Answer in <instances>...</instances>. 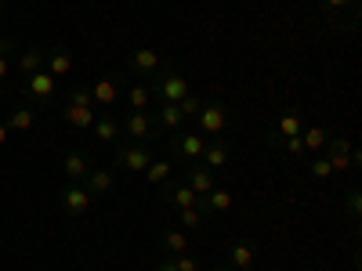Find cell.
I'll return each instance as SVG.
<instances>
[{"mask_svg":"<svg viewBox=\"0 0 362 271\" xmlns=\"http://www.w3.org/2000/svg\"><path fill=\"white\" fill-rule=\"evenodd\" d=\"M228 119H232V112H228L225 102H203L199 112H196V124H199L203 138H221L225 127H228Z\"/></svg>","mask_w":362,"mask_h":271,"instance_id":"8992f818","label":"cell"},{"mask_svg":"<svg viewBox=\"0 0 362 271\" xmlns=\"http://www.w3.org/2000/svg\"><path fill=\"white\" fill-rule=\"evenodd\" d=\"M344 206H348V217L358 221V214H362V195H358V188H348V192H344Z\"/></svg>","mask_w":362,"mask_h":271,"instance_id":"d6a6232c","label":"cell"},{"mask_svg":"<svg viewBox=\"0 0 362 271\" xmlns=\"http://www.w3.org/2000/svg\"><path fill=\"white\" fill-rule=\"evenodd\" d=\"M156 124H160V131H163V134H174V131L185 127V116H181V109H177V105H160Z\"/></svg>","mask_w":362,"mask_h":271,"instance_id":"484cf974","label":"cell"},{"mask_svg":"<svg viewBox=\"0 0 362 271\" xmlns=\"http://www.w3.org/2000/svg\"><path fill=\"white\" fill-rule=\"evenodd\" d=\"M308 174H312V181H326V177H334V167L326 163V156H312Z\"/></svg>","mask_w":362,"mask_h":271,"instance_id":"1f68e13d","label":"cell"},{"mask_svg":"<svg viewBox=\"0 0 362 271\" xmlns=\"http://www.w3.org/2000/svg\"><path fill=\"white\" fill-rule=\"evenodd\" d=\"M160 203L170 210V214H174V210H185V206H196L199 203V195L185 185V181H163V185H160Z\"/></svg>","mask_w":362,"mask_h":271,"instance_id":"7c38bea8","label":"cell"},{"mask_svg":"<svg viewBox=\"0 0 362 271\" xmlns=\"http://www.w3.org/2000/svg\"><path fill=\"white\" fill-rule=\"evenodd\" d=\"M185 185H189L196 195H206L210 188H218V174L210 170V167H203V163H189V170H185Z\"/></svg>","mask_w":362,"mask_h":271,"instance_id":"ac0fdd59","label":"cell"},{"mask_svg":"<svg viewBox=\"0 0 362 271\" xmlns=\"http://www.w3.org/2000/svg\"><path fill=\"white\" fill-rule=\"evenodd\" d=\"M44 69H47L54 80H66V76L76 69V58H73V51H69V47L54 44V47H47V62H44Z\"/></svg>","mask_w":362,"mask_h":271,"instance_id":"9a60e30c","label":"cell"},{"mask_svg":"<svg viewBox=\"0 0 362 271\" xmlns=\"http://www.w3.org/2000/svg\"><path fill=\"white\" fill-rule=\"evenodd\" d=\"M83 188L90 192V195H109L112 188H116V174L112 170H105V167H90V174L83 177Z\"/></svg>","mask_w":362,"mask_h":271,"instance_id":"44dd1931","label":"cell"},{"mask_svg":"<svg viewBox=\"0 0 362 271\" xmlns=\"http://www.w3.org/2000/svg\"><path fill=\"white\" fill-rule=\"evenodd\" d=\"M254 260H257V243L254 239H239V243H232L228 257H225V264H232L235 271H254Z\"/></svg>","mask_w":362,"mask_h":271,"instance_id":"e0dca14e","label":"cell"},{"mask_svg":"<svg viewBox=\"0 0 362 271\" xmlns=\"http://www.w3.org/2000/svg\"><path fill=\"white\" fill-rule=\"evenodd\" d=\"M153 271H177V264H174V257H160Z\"/></svg>","mask_w":362,"mask_h":271,"instance_id":"d590c367","label":"cell"},{"mask_svg":"<svg viewBox=\"0 0 362 271\" xmlns=\"http://www.w3.org/2000/svg\"><path fill=\"white\" fill-rule=\"evenodd\" d=\"M58 203H62L66 217L80 221V217H87V214H90V203H95V195H90V192L83 188V181H66V188L58 192Z\"/></svg>","mask_w":362,"mask_h":271,"instance_id":"ba28073f","label":"cell"},{"mask_svg":"<svg viewBox=\"0 0 362 271\" xmlns=\"http://www.w3.org/2000/svg\"><path fill=\"white\" fill-rule=\"evenodd\" d=\"M196 206L206 214V221L214 217V214H228V210H232V192L228 188H210L206 195H199Z\"/></svg>","mask_w":362,"mask_h":271,"instance_id":"d6986e66","label":"cell"},{"mask_svg":"<svg viewBox=\"0 0 362 271\" xmlns=\"http://www.w3.org/2000/svg\"><path fill=\"white\" fill-rule=\"evenodd\" d=\"M160 69H163V62H160V54L153 47H134L127 54V73H134L138 80H153Z\"/></svg>","mask_w":362,"mask_h":271,"instance_id":"4fadbf2b","label":"cell"},{"mask_svg":"<svg viewBox=\"0 0 362 271\" xmlns=\"http://www.w3.org/2000/svg\"><path fill=\"white\" fill-rule=\"evenodd\" d=\"M87 87H90V98H95V109L102 112V109H112V105L119 102L124 80H119L116 73H109V76H98L95 83H87Z\"/></svg>","mask_w":362,"mask_h":271,"instance_id":"8fae6325","label":"cell"},{"mask_svg":"<svg viewBox=\"0 0 362 271\" xmlns=\"http://www.w3.org/2000/svg\"><path fill=\"white\" fill-rule=\"evenodd\" d=\"M90 134H95L98 145H116V141H124V131H119V119L105 109L95 116V124H90Z\"/></svg>","mask_w":362,"mask_h":271,"instance_id":"2e32d148","label":"cell"},{"mask_svg":"<svg viewBox=\"0 0 362 271\" xmlns=\"http://www.w3.org/2000/svg\"><path fill=\"white\" fill-rule=\"evenodd\" d=\"M228 156H232V148H228L225 138H206V148H203V159H199V163L218 174V170L228 163Z\"/></svg>","mask_w":362,"mask_h":271,"instance_id":"ffe728a7","label":"cell"},{"mask_svg":"<svg viewBox=\"0 0 362 271\" xmlns=\"http://www.w3.org/2000/svg\"><path fill=\"white\" fill-rule=\"evenodd\" d=\"M62 170H66V181H83L90 174V156L80 152V148H69L62 156Z\"/></svg>","mask_w":362,"mask_h":271,"instance_id":"7402d4cb","label":"cell"},{"mask_svg":"<svg viewBox=\"0 0 362 271\" xmlns=\"http://www.w3.org/2000/svg\"><path fill=\"white\" fill-rule=\"evenodd\" d=\"M15 51H18V44H15V40L0 37V90H4V80L11 76V66H15Z\"/></svg>","mask_w":362,"mask_h":271,"instance_id":"83f0119b","label":"cell"},{"mask_svg":"<svg viewBox=\"0 0 362 271\" xmlns=\"http://www.w3.org/2000/svg\"><path fill=\"white\" fill-rule=\"evenodd\" d=\"M148 95H153L160 105H177L185 95H192L189 90V80L181 76L177 69H170V66H163L153 80H148Z\"/></svg>","mask_w":362,"mask_h":271,"instance_id":"7a4b0ae2","label":"cell"},{"mask_svg":"<svg viewBox=\"0 0 362 271\" xmlns=\"http://www.w3.org/2000/svg\"><path fill=\"white\" fill-rule=\"evenodd\" d=\"M4 124L11 134H25V131H33L37 127V109H29V105H18L4 116Z\"/></svg>","mask_w":362,"mask_h":271,"instance_id":"cb8c5ba5","label":"cell"},{"mask_svg":"<svg viewBox=\"0 0 362 271\" xmlns=\"http://www.w3.org/2000/svg\"><path fill=\"white\" fill-rule=\"evenodd\" d=\"M199 105H203V102H199L196 95H185V98H181V102H177V109H181V116H185V119H196V112H199Z\"/></svg>","mask_w":362,"mask_h":271,"instance_id":"836d02e7","label":"cell"},{"mask_svg":"<svg viewBox=\"0 0 362 271\" xmlns=\"http://www.w3.org/2000/svg\"><path fill=\"white\" fill-rule=\"evenodd\" d=\"M4 4H8V0H0V8H4Z\"/></svg>","mask_w":362,"mask_h":271,"instance_id":"f35d334b","label":"cell"},{"mask_svg":"<svg viewBox=\"0 0 362 271\" xmlns=\"http://www.w3.org/2000/svg\"><path fill=\"white\" fill-rule=\"evenodd\" d=\"M214 271H235V267H232V264H218Z\"/></svg>","mask_w":362,"mask_h":271,"instance_id":"74e56055","label":"cell"},{"mask_svg":"<svg viewBox=\"0 0 362 271\" xmlns=\"http://www.w3.org/2000/svg\"><path fill=\"white\" fill-rule=\"evenodd\" d=\"M22 90H25L29 105H37V109H51V105H54V76H51L47 69L25 76V80H22Z\"/></svg>","mask_w":362,"mask_h":271,"instance_id":"30bf717a","label":"cell"},{"mask_svg":"<svg viewBox=\"0 0 362 271\" xmlns=\"http://www.w3.org/2000/svg\"><path fill=\"white\" fill-rule=\"evenodd\" d=\"M322 15L334 29H344V33H355L358 29V15H362V0H319Z\"/></svg>","mask_w":362,"mask_h":271,"instance_id":"277c9868","label":"cell"},{"mask_svg":"<svg viewBox=\"0 0 362 271\" xmlns=\"http://www.w3.org/2000/svg\"><path fill=\"white\" fill-rule=\"evenodd\" d=\"M44 62H47V47H44V44H29L25 51H15V66H11V69L25 80V76L40 73Z\"/></svg>","mask_w":362,"mask_h":271,"instance_id":"5bb4252c","label":"cell"},{"mask_svg":"<svg viewBox=\"0 0 362 271\" xmlns=\"http://www.w3.org/2000/svg\"><path fill=\"white\" fill-rule=\"evenodd\" d=\"M174 264H177V271H199V260H196V257H189V253L174 257Z\"/></svg>","mask_w":362,"mask_h":271,"instance_id":"e575fe53","label":"cell"},{"mask_svg":"<svg viewBox=\"0 0 362 271\" xmlns=\"http://www.w3.org/2000/svg\"><path fill=\"white\" fill-rule=\"evenodd\" d=\"M116 167L127 174H145V167L153 163V148L138 145V141H116Z\"/></svg>","mask_w":362,"mask_h":271,"instance_id":"52a82bcc","label":"cell"},{"mask_svg":"<svg viewBox=\"0 0 362 271\" xmlns=\"http://www.w3.org/2000/svg\"><path fill=\"white\" fill-rule=\"evenodd\" d=\"M156 246L163 250V257H181V253H189V239H185V231H177V228H163L160 239H156Z\"/></svg>","mask_w":362,"mask_h":271,"instance_id":"603a6c76","label":"cell"},{"mask_svg":"<svg viewBox=\"0 0 362 271\" xmlns=\"http://www.w3.org/2000/svg\"><path fill=\"white\" fill-rule=\"evenodd\" d=\"M95 116H98V109H95V98H90V87L87 83H76L69 90V102L62 105V119H66L73 131L87 134L90 124H95Z\"/></svg>","mask_w":362,"mask_h":271,"instance_id":"6da1fadb","label":"cell"},{"mask_svg":"<svg viewBox=\"0 0 362 271\" xmlns=\"http://www.w3.org/2000/svg\"><path fill=\"white\" fill-rule=\"evenodd\" d=\"M174 217H177V224H185V228H203L206 224V214L199 206H185V210H174Z\"/></svg>","mask_w":362,"mask_h":271,"instance_id":"f546056e","label":"cell"},{"mask_svg":"<svg viewBox=\"0 0 362 271\" xmlns=\"http://www.w3.org/2000/svg\"><path fill=\"white\" fill-rule=\"evenodd\" d=\"M300 131H305V119L297 112H286V116H279V124L268 131V138H300Z\"/></svg>","mask_w":362,"mask_h":271,"instance_id":"d4e9b609","label":"cell"},{"mask_svg":"<svg viewBox=\"0 0 362 271\" xmlns=\"http://www.w3.org/2000/svg\"><path fill=\"white\" fill-rule=\"evenodd\" d=\"M145 181H148V185H163V181H170V159H153V163H148L145 167Z\"/></svg>","mask_w":362,"mask_h":271,"instance_id":"f1b7e54d","label":"cell"},{"mask_svg":"<svg viewBox=\"0 0 362 271\" xmlns=\"http://www.w3.org/2000/svg\"><path fill=\"white\" fill-rule=\"evenodd\" d=\"M8 138H11V131H8L4 119H0V145H8Z\"/></svg>","mask_w":362,"mask_h":271,"instance_id":"8d00e7d4","label":"cell"},{"mask_svg":"<svg viewBox=\"0 0 362 271\" xmlns=\"http://www.w3.org/2000/svg\"><path fill=\"white\" fill-rule=\"evenodd\" d=\"M322 152H326V163L334 167V174H344V170H355L358 167V152H355L351 138H334V134H329Z\"/></svg>","mask_w":362,"mask_h":271,"instance_id":"9c48e42d","label":"cell"},{"mask_svg":"<svg viewBox=\"0 0 362 271\" xmlns=\"http://www.w3.org/2000/svg\"><path fill=\"white\" fill-rule=\"evenodd\" d=\"M326 138H329L326 127H305L300 131V145H305V152H312V156H319L326 148Z\"/></svg>","mask_w":362,"mask_h":271,"instance_id":"4316f807","label":"cell"},{"mask_svg":"<svg viewBox=\"0 0 362 271\" xmlns=\"http://www.w3.org/2000/svg\"><path fill=\"white\" fill-rule=\"evenodd\" d=\"M119 131H124V141H138V145H153V141L163 138L156 116L148 112V109H141V112L131 109L124 119H119Z\"/></svg>","mask_w":362,"mask_h":271,"instance_id":"3957f363","label":"cell"},{"mask_svg":"<svg viewBox=\"0 0 362 271\" xmlns=\"http://www.w3.org/2000/svg\"><path fill=\"white\" fill-rule=\"evenodd\" d=\"M127 102H131L134 112H141V109H148L153 95H148V87H145V83H131V87H127Z\"/></svg>","mask_w":362,"mask_h":271,"instance_id":"4dcf8cb0","label":"cell"},{"mask_svg":"<svg viewBox=\"0 0 362 271\" xmlns=\"http://www.w3.org/2000/svg\"><path fill=\"white\" fill-rule=\"evenodd\" d=\"M167 148H170V156L181 159V163H199L203 148H206V138L196 134V131H174L167 138Z\"/></svg>","mask_w":362,"mask_h":271,"instance_id":"5b68a950","label":"cell"}]
</instances>
